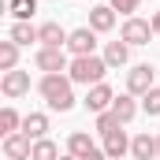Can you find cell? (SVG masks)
Instances as JSON below:
<instances>
[{
  "instance_id": "1",
  "label": "cell",
  "mask_w": 160,
  "mask_h": 160,
  "mask_svg": "<svg viewBox=\"0 0 160 160\" xmlns=\"http://www.w3.org/2000/svg\"><path fill=\"white\" fill-rule=\"evenodd\" d=\"M75 82L67 78V75H41L38 82V93L45 97V104L52 108V112H71L75 108V89H71Z\"/></svg>"
},
{
  "instance_id": "2",
  "label": "cell",
  "mask_w": 160,
  "mask_h": 160,
  "mask_svg": "<svg viewBox=\"0 0 160 160\" xmlns=\"http://www.w3.org/2000/svg\"><path fill=\"white\" fill-rule=\"evenodd\" d=\"M104 75H108V60L104 56H75L71 60V67H67V78L78 82V86H97V82H104Z\"/></svg>"
},
{
  "instance_id": "3",
  "label": "cell",
  "mask_w": 160,
  "mask_h": 160,
  "mask_svg": "<svg viewBox=\"0 0 160 160\" xmlns=\"http://www.w3.org/2000/svg\"><path fill=\"white\" fill-rule=\"evenodd\" d=\"M153 82H157V67H153V63H138V67L127 71V93L145 97V93L153 89Z\"/></svg>"
},
{
  "instance_id": "4",
  "label": "cell",
  "mask_w": 160,
  "mask_h": 160,
  "mask_svg": "<svg viewBox=\"0 0 160 160\" xmlns=\"http://www.w3.org/2000/svg\"><path fill=\"white\" fill-rule=\"evenodd\" d=\"M34 63H38V71H45V75H63V71L71 67V60H67L63 48H45V45L38 48Z\"/></svg>"
},
{
  "instance_id": "5",
  "label": "cell",
  "mask_w": 160,
  "mask_h": 160,
  "mask_svg": "<svg viewBox=\"0 0 160 160\" xmlns=\"http://www.w3.org/2000/svg\"><path fill=\"white\" fill-rule=\"evenodd\" d=\"M153 34H157V30H153V22H149V19H134V15L123 22V30H119V38L127 41L130 48H134V45H149Z\"/></svg>"
},
{
  "instance_id": "6",
  "label": "cell",
  "mask_w": 160,
  "mask_h": 160,
  "mask_svg": "<svg viewBox=\"0 0 160 160\" xmlns=\"http://www.w3.org/2000/svg\"><path fill=\"white\" fill-rule=\"evenodd\" d=\"M112 101H116V93H112V86L108 82H97V86H89L86 89V112H93V116H101V112H108L112 108Z\"/></svg>"
},
{
  "instance_id": "7",
  "label": "cell",
  "mask_w": 160,
  "mask_h": 160,
  "mask_svg": "<svg viewBox=\"0 0 160 160\" xmlns=\"http://www.w3.org/2000/svg\"><path fill=\"white\" fill-rule=\"evenodd\" d=\"M0 89H4V97H26L30 93V71H4V78H0Z\"/></svg>"
},
{
  "instance_id": "8",
  "label": "cell",
  "mask_w": 160,
  "mask_h": 160,
  "mask_svg": "<svg viewBox=\"0 0 160 160\" xmlns=\"http://www.w3.org/2000/svg\"><path fill=\"white\" fill-rule=\"evenodd\" d=\"M67 48H71L75 56H93V48H97V30H93V26H78V30H71Z\"/></svg>"
},
{
  "instance_id": "9",
  "label": "cell",
  "mask_w": 160,
  "mask_h": 160,
  "mask_svg": "<svg viewBox=\"0 0 160 160\" xmlns=\"http://www.w3.org/2000/svg\"><path fill=\"white\" fill-rule=\"evenodd\" d=\"M30 153H34V138H26L22 130L4 138V157L8 160H30Z\"/></svg>"
},
{
  "instance_id": "10",
  "label": "cell",
  "mask_w": 160,
  "mask_h": 160,
  "mask_svg": "<svg viewBox=\"0 0 160 160\" xmlns=\"http://www.w3.org/2000/svg\"><path fill=\"white\" fill-rule=\"evenodd\" d=\"M38 34H41V45H45V48H67V38H71V30H63L56 19L41 22V26H38Z\"/></svg>"
},
{
  "instance_id": "11",
  "label": "cell",
  "mask_w": 160,
  "mask_h": 160,
  "mask_svg": "<svg viewBox=\"0 0 160 160\" xmlns=\"http://www.w3.org/2000/svg\"><path fill=\"white\" fill-rule=\"evenodd\" d=\"M130 157L134 160H157L160 157V145H157V138L145 130V134H134L130 138Z\"/></svg>"
},
{
  "instance_id": "12",
  "label": "cell",
  "mask_w": 160,
  "mask_h": 160,
  "mask_svg": "<svg viewBox=\"0 0 160 160\" xmlns=\"http://www.w3.org/2000/svg\"><path fill=\"white\" fill-rule=\"evenodd\" d=\"M89 26H93L97 34H108V30L116 26V8H112V4H97V8H89Z\"/></svg>"
},
{
  "instance_id": "13",
  "label": "cell",
  "mask_w": 160,
  "mask_h": 160,
  "mask_svg": "<svg viewBox=\"0 0 160 160\" xmlns=\"http://www.w3.org/2000/svg\"><path fill=\"white\" fill-rule=\"evenodd\" d=\"M22 134L34 138V142H41V138L48 134V116H45V112H30V116H22Z\"/></svg>"
},
{
  "instance_id": "14",
  "label": "cell",
  "mask_w": 160,
  "mask_h": 160,
  "mask_svg": "<svg viewBox=\"0 0 160 160\" xmlns=\"http://www.w3.org/2000/svg\"><path fill=\"white\" fill-rule=\"evenodd\" d=\"M104 153H108V160H123L127 153H130V138H127V130H116V134L104 138Z\"/></svg>"
},
{
  "instance_id": "15",
  "label": "cell",
  "mask_w": 160,
  "mask_h": 160,
  "mask_svg": "<svg viewBox=\"0 0 160 160\" xmlns=\"http://www.w3.org/2000/svg\"><path fill=\"white\" fill-rule=\"evenodd\" d=\"M104 60H108V67H123V63H127V60H130V45H127V41H108V45H104Z\"/></svg>"
},
{
  "instance_id": "16",
  "label": "cell",
  "mask_w": 160,
  "mask_h": 160,
  "mask_svg": "<svg viewBox=\"0 0 160 160\" xmlns=\"http://www.w3.org/2000/svg\"><path fill=\"white\" fill-rule=\"evenodd\" d=\"M112 112H116V116L123 119V127H127V123L138 116V101H134V93H119V97L112 101Z\"/></svg>"
},
{
  "instance_id": "17",
  "label": "cell",
  "mask_w": 160,
  "mask_h": 160,
  "mask_svg": "<svg viewBox=\"0 0 160 160\" xmlns=\"http://www.w3.org/2000/svg\"><path fill=\"white\" fill-rule=\"evenodd\" d=\"M93 149H97V145H93V138H89V134H86V130H75V134H71V138H67V153H71V157H86V153H93Z\"/></svg>"
},
{
  "instance_id": "18",
  "label": "cell",
  "mask_w": 160,
  "mask_h": 160,
  "mask_svg": "<svg viewBox=\"0 0 160 160\" xmlns=\"http://www.w3.org/2000/svg\"><path fill=\"white\" fill-rule=\"evenodd\" d=\"M8 38L15 41V45H30V41H41V34H38V26H34V22H15Z\"/></svg>"
},
{
  "instance_id": "19",
  "label": "cell",
  "mask_w": 160,
  "mask_h": 160,
  "mask_svg": "<svg viewBox=\"0 0 160 160\" xmlns=\"http://www.w3.org/2000/svg\"><path fill=\"white\" fill-rule=\"evenodd\" d=\"M19 67V45L8 38V41H0V71H15Z\"/></svg>"
},
{
  "instance_id": "20",
  "label": "cell",
  "mask_w": 160,
  "mask_h": 160,
  "mask_svg": "<svg viewBox=\"0 0 160 160\" xmlns=\"http://www.w3.org/2000/svg\"><path fill=\"white\" fill-rule=\"evenodd\" d=\"M8 11L15 15V22H30V19H34V11H38V0H11V4H8Z\"/></svg>"
},
{
  "instance_id": "21",
  "label": "cell",
  "mask_w": 160,
  "mask_h": 160,
  "mask_svg": "<svg viewBox=\"0 0 160 160\" xmlns=\"http://www.w3.org/2000/svg\"><path fill=\"white\" fill-rule=\"evenodd\" d=\"M0 130H4V138H8V134H19V130H22V116H19V112H15L11 104H8V108L0 112Z\"/></svg>"
},
{
  "instance_id": "22",
  "label": "cell",
  "mask_w": 160,
  "mask_h": 160,
  "mask_svg": "<svg viewBox=\"0 0 160 160\" xmlns=\"http://www.w3.org/2000/svg\"><path fill=\"white\" fill-rule=\"evenodd\" d=\"M116 130H123V119L112 112V108L97 116V134H104V138H108V134H116Z\"/></svg>"
},
{
  "instance_id": "23",
  "label": "cell",
  "mask_w": 160,
  "mask_h": 160,
  "mask_svg": "<svg viewBox=\"0 0 160 160\" xmlns=\"http://www.w3.org/2000/svg\"><path fill=\"white\" fill-rule=\"evenodd\" d=\"M30 160H60V149H56V142H48V138L34 142V153H30Z\"/></svg>"
},
{
  "instance_id": "24",
  "label": "cell",
  "mask_w": 160,
  "mask_h": 160,
  "mask_svg": "<svg viewBox=\"0 0 160 160\" xmlns=\"http://www.w3.org/2000/svg\"><path fill=\"white\" fill-rule=\"evenodd\" d=\"M142 108H145L149 116H160V86H153V89L142 97Z\"/></svg>"
},
{
  "instance_id": "25",
  "label": "cell",
  "mask_w": 160,
  "mask_h": 160,
  "mask_svg": "<svg viewBox=\"0 0 160 160\" xmlns=\"http://www.w3.org/2000/svg\"><path fill=\"white\" fill-rule=\"evenodd\" d=\"M108 4H112L119 15H130V11H138V4H142V0H108Z\"/></svg>"
},
{
  "instance_id": "26",
  "label": "cell",
  "mask_w": 160,
  "mask_h": 160,
  "mask_svg": "<svg viewBox=\"0 0 160 160\" xmlns=\"http://www.w3.org/2000/svg\"><path fill=\"white\" fill-rule=\"evenodd\" d=\"M82 160H108V153H104V149H93V153H86Z\"/></svg>"
},
{
  "instance_id": "27",
  "label": "cell",
  "mask_w": 160,
  "mask_h": 160,
  "mask_svg": "<svg viewBox=\"0 0 160 160\" xmlns=\"http://www.w3.org/2000/svg\"><path fill=\"white\" fill-rule=\"evenodd\" d=\"M149 22H153V30H157V34H160V11H157V15H153V19H149Z\"/></svg>"
},
{
  "instance_id": "28",
  "label": "cell",
  "mask_w": 160,
  "mask_h": 160,
  "mask_svg": "<svg viewBox=\"0 0 160 160\" xmlns=\"http://www.w3.org/2000/svg\"><path fill=\"white\" fill-rule=\"evenodd\" d=\"M60 160H78V157H71V153H67V157H60Z\"/></svg>"
},
{
  "instance_id": "29",
  "label": "cell",
  "mask_w": 160,
  "mask_h": 160,
  "mask_svg": "<svg viewBox=\"0 0 160 160\" xmlns=\"http://www.w3.org/2000/svg\"><path fill=\"white\" fill-rule=\"evenodd\" d=\"M157 145H160V134H157Z\"/></svg>"
},
{
  "instance_id": "30",
  "label": "cell",
  "mask_w": 160,
  "mask_h": 160,
  "mask_svg": "<svg viewBox=\"0 0 160 160\" xmlns=\"http://www.w3.org/2000/svg\"><path fill=\"white\" fill-rule=\"evenodd\" d=\"M157 38H160V34H157Z\"/></svg>"
}]
</instances>
